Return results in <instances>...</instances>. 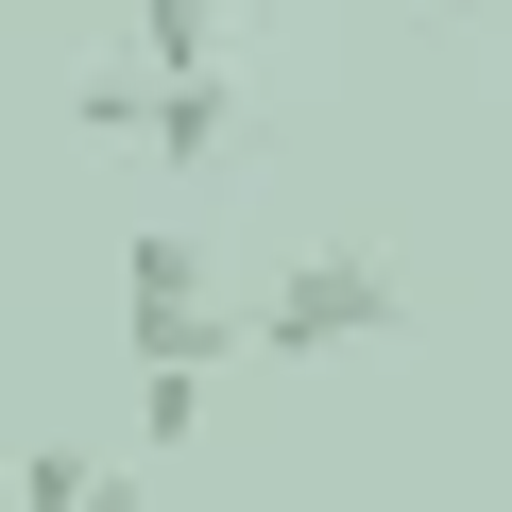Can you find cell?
<instances>
[{
	"label": "cell",
	"mask_w": 512,
	"mask_h": 512,
	"mask_svg": "<svg viewBox=\"0 0 512 512\" xmlns=\"http://www.w3.org/2000/svg\"><path fill=\"white\" fill-rule=\"evenodd\" d=\"M256 342H274V359H359V342H393V256H359V239L291 256V274L256 291Z\"/></svg>",
	"instance_id": "cell-1"
},
{
	"label": "cell",
	"mask_w": 512,
	"mask_h": 512,
	"mask_svg": "<svg viewBox=\"0 0 512 512\" xmlns=\"http://www.w3.org/2000/svg\"><path fill=\"white\" fill-rule=\"evenodd\" d=\"M120 342H137V359H205V376H222V342H256V325L205 291V256H188L171 222H137V256H120Z\"/></svg>",
	"instance_id": "cell-2"
},
{
	"label": "cell",
	"mask_w": 512,
	"mask_h": 512,
	"mask_svg": "<svg viewBox=\"0 0 512 512\" xmlns=\"http://www.w3.org/2000/svg\"><path fill=\"white\" fill-rule=\"evenodd\" d=\"M222 120H239V103H222V69H154V120H137V137L188 171V154H222Z\"/></svg>",
	"instance_id": "cell-3"
},
{
	"label": "cell",
	"mask_w": 512,
	"mask_h": 512,
	"mask_svg": "<svg viewBox=\"0 0 512 512\" xmlns=\"http://www.w3.org/2000/svg\"><path fill=\"white\" fill-rule=\"evenodd\" d=\"M205 444V359H137V461H188Z\"/></svg>",
	"instance_id": "cell-4"
},
{
	"label": "cell",
	"mask_w": 512,
	"mask_h": 512,
	"mask_svg": "<svg viewBox=\"0 0 512 512\" xmlns=\"http://www.w3.org/2000/svg\"><path fill=\"white\" fill-rule=\"evenodd\" d=\"M137 52L154 69H222V0H137Z\"/></svg>",
	"instance_id": "cell-5"
},
{
	"label": "cell",
	"mask_w": 512,
	"mask_h": 512,
	"mask_svg": "<svg viewBox=\"0 0 512 512\" xmlns=\"http://www.w3.org/2000/svg\"><path fill=\"white\" fill-rule=\"evenodd\" d=\"M69 103H86V137H137V120H154V69H103V86H69Z\"/></svg>",
	"instance_id": "cell-6"
},
{
	"label": "cell",
	"mask_w": 512,
	"mask_h": 512,
	"mask_svg": "<svg viewBox=\"0 0 512 512\" xmlns=\"http://www.w3.org/2000/svg\"><path fill=\"white\" fill-rule=\"evenodd\" d=\"M86 478H103V461H86V444H35V461H18V512H69V495H86Z\"/></svg>",
	"instance_id": "cell-7"
},
{
	"label": "cell",
	"mask_w": 512,
	"mask_h": 512,
	"mask_svg": "<svg viewBox=\"0 0 512 512\" xmlns=\"http://www.w3.org/2000/svg\"><path fill=\"white\" fill-rule=\"evenodd\" d=\"M69 512H154V495H137V478H86V495H69Z\"/></svg>",
	"instance_id": "cell-8"
}]
</instances>
